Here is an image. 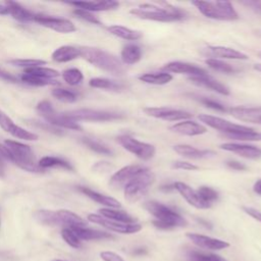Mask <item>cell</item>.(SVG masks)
<instances>
[{"label": "cell", "mask_w": 261, "mask_h": 261, "mask_svg": "<svg viewBox=\"0 0 261 261\" xmlns=\"http://www.w3.org/2000/svg\"><path fill=\"white\" fill-rule=\"evenodd\" d=\"M163 5L164 6H158L155 4L145 3L130 9L129 12L142 19L162 22L182 20L188 16V13L179 7L172 6L168 3H163Z\"/></svg>", "instance_id": "6da1fadb"}, {"label": "cell", "mask_w": 261, "mask_h": 261, "mask_svg": "<svg viewBox=\"0 0 261 261\" xmlns=\"http://www.w3.org/2000/svg\"><path fill=\"white\" fill-rule=\"evenodd\" d=\"M81 56L94 66L114 75H122L125 66L115 55L93 47H81Z\"/></svg>", "instance_id": "7a4b0ae2"}, {"label": "cell", "mask_w": 261, "mask_h": 261, "mask_svg": "<svg viewBox=\"0 0 261 261\" xmlns=\"http://www.w3.org/2000/svg\"><path fill=\"white\" fill-rule=\"evenodd\" d=\"M144 208L152 214L155 219L153 225L159 229H172L187 225V220L172 208L157 201H148L144 203Z\"/></svg>", "instance_id": "3957f363"}, {"label": "cell", "mask_w": 261, "mask_h": 261, "mask_svg": "<svg viewBox=\"0 0 261 261\" xmlns=\"http://www.w3.org/2000/svg\"><path fill=\"white\" fill-rule=\"evenodd\" d=\"M4 145L11 154V162H13L15 165L30 172L44 171V169H42L38 163L35 162L34 153L30 146L12 140H6Z\"/></svg>", "instance_id": "277c9868"}, {"label": "cell", "mask_w": 261, "mask_h": 261, "mask_svg": "<svg viewBox=\"0 0 261 261\" xmlns=\"http://www.w3.org/2000/svg\"><path fill=\"white\" fill-rule=\"evenodd\" d=\"M155 180V174L147 167H144L136 174L124 187V199L128 203L140 201L149 191V188Z\"/></svg>", "instance_id": "5b68a950"}, {"label": "cell", "mask_w": 261, "mask_h": 261, "mask_svg": "<svg viewBox=\"0 0 261 261\" xmlns=\"http://www.w3.org/2000/svg\"><path fill=\"white\" fill-rule=\"evenodd\" d=\"M192 4L209 18L218 20H234L239 18L237 11L228 1H193Z\"/></svg>", "instance_id": "8992f818"}, {"label": "cell", "mask_w": 261, "mask_h": 261, "mask_svg": "<svg viewBox=\"0 0 261 261\" xmlns=\"http://www.w3.org/2000/svg\"><path fill=\"white\" fill-rule=\"evenodd\" d=\"M63 114L72 121H111L124 117V114L119 112L94 109H76L64 112Z\"/></svg>", "instance_id": "52a82bcc"}, {"label": "cell", "mask_w": 261, "mask_h": 261, "mask_svg": "<svg viewBox=\"0 0 261 261\" xmlns=\"http://www.w3.org/2000/svg\"><path fill=\"white\" fill-rule=\"evenodd\" d=\"M37 110L39 113L47 120L48 123L54 125V126H60L64 128H69L73 130H82V126L75 122L64 116V114L57 113L50 102L48 101H42L37 105Z\"/></svg>", "instance_id": "ba28073f"}, {"label": "cell", "mask_w": 261, "mask_h": 261, "mask_svg": "<svg viewBox=\"0 0 261 261\" xmlns=\"http://www.w3.org/2000/svg\"><path fill=\"white\" fill-rule=\"evenodd\" d=\"M117 142L128 152L136 155L142 160H150L155 155V147L151 144L140 142L129 135H121L117 137Z\"/></svg>", "instance_id": "9c48e42d"}, {"label": "cell", "mask_w": 261, "mask_h": 261, "mask_svg": "<svg viewBox=\"0 0 261 261\" xmlns=\"http://www.w3.org/2000/svg\"><path fill=\"white\" fill-rule=\"evenodd\" d=\"M198 118L207 124L208 126L217 129L223 135H233V134H240V133H246V132H251L254 128L246 126V125H241L237 123H232L226 119L213 116V115H208V114H200Z\"/></svg>", "instance_id": "30bf717a"}, {"label": "cell", "mask_w": 261, "mask_h": 261, "mask_svg": "<svg viewBox=\"0 0 261 261\" xmlns=\"http://www.w3.org/2000/svg\"><path fill=\"white\" fill-rule=\"evenodd\" d=\"M88 220L91 222L97 223L109 230L119 232V233H124V234H130V233H136L142 229V225L140 223H124V222H119L115 220H111L108 218L103 217L102 215L99 214H89L88 215Z\"/></svg>", "instance_id": "8fae6325"}, {"label": "cell", "mask_w": 261, "mask_h": 261, "mask_svg": "<svg viewBox=\"0 0 261 261\" xmlns=\"http://www.w3.org/2000/svg\"><path fill=\"white\" fill-rule=\"evenodd\" d=\"M143 111L149 116L168 121L186 120L192 117V113L186 110L168 107H146L143 109Z\"/></svg>", "instance_id": "7c38bea8"}, {"label": "cell", "mask_w": 261, "mask_h": 261, "mask_svg": "<svg viewBox=\"0 0 261 261\" xmlns=\"http://www.w3.org/2000/svg\"><path fill=\"white\" fill-rule=\"evenodd\" d=\"M33 20L40 23L43 27L49 28L58 33H72L76 31L75 25L70 20L65 18H57L53 16L35 14Z\"/></svg>", "instance_id": "4fadbf2b"}, {"label": "cell", "mask_w": 261, "mask_h": 261, "mask_svg": "<svg viewBox=\"0 0 261 261\" xmlns=\"http://www.w3.org/2000/svg\"><path fill=\"white\" fill-rule=\"evenodd\" d=\"M145 166L142 165H126L116 171L109 180V186L115 190L124 189L130 179L138 174Z\"/></svg>", "instance_id": "5bb4252c"}, {"label": "cell", "mask_w": 261, "mask_h": 261, "mask_svg": "<svg viewBox=\"0 0 261 261\" xmlns=\"http://www.w3.org/2000/svg\"><path fill=\"white\" fill-rule=\"evenodd\" d=\"M0 126L2 129H4L6 133L10 134L14 138L21 139L24 141H36L38 140V135L31 133L19 125L15 124L10 117H8L3 111L0 110Z\"/></svg>", "instance_id": "9a60e30c"}, {"label": "cell", "mask_w": 261, "mask_h": 261, "mask_svg": "<svg viewBox=\"0 0 261 261\" xmlns=\"http://www.w3.org/2000/svg\"><path fill=\"white\" fill-rule=\"evenodd\" d=\"M186 236L197 247L205 249V250H212V251L216 250L217 251V250H222V249H226L229 247V243L219 240V239L211 238L208 236L194 233V232H188Z\"/></svg>", "instance_id": "2e32d148"}, {"label": "cell", "mask_w": 261, "mask_h": 261, "mask_svg": "<svg viewBox=\"0 0 261 261\" xmlns=\"http://www.w3.org/2000/svg\"><path fill=\"white\" fill-rule=\"evenodd\" d=\"M220 149L236 153L247 159H259L261 157V149L247 144H239V143H224L219 146Z\"/></svg>", "instance_id": "e0dca14e"}, {"label": "cell", "mask_w": 261, "mask_h": 261, "mask_svg": "<svg viewBox=\"0 0 261 261\" xmlns=\"http://www.w3.org/2000/svg\"><path fill=\"white\" fill-rule=\"evenodd\" d=\"M193 85H196L198 87H202V88H206L209 89L211 91H214L220 95H224L227 96L229 95V89L221 84L220 82H218L217 80L213 79L211 75L206 74V75H197V76H190L188 79Z\"/></svg>", "instance_id": "ac0fdd59"}, {"label": "cell", "mask_w": 261, "mask_h": 261, "mask_svg": "<svg viewBox=\"0 0 261 261\" xmlns=\"http://www.w3.org/2000/svg\"><path fill=\"white\" fill-rule=\"evenodd\" d=\"M229 113L237 119L246 122L261 124V107H232L228 109Z\"/></svg>", "instance_id": "d6986e66"}, {"label": "cell", "mask_w": 261, "mask_h": 261, "mask_svg": "<svg viewBox=\"0 0 261 261\" xmlns=\"http://www.w3.org/2000/svg\"><path fill=\"white\" fill-rule=\"evenodd\" d=\"M173 188H174V190H176L182 196V198L190 205L194 206L195 208H198V209H208V208H210L207 204H205L201 200L197 191L192 189L187 184L181 182V181H176V182L173 184Z\"/></svg>", "instance_id": "ffe728a7"}, {"label": "cell", "mask_w": 261, "mask_h": 261, "mask_svg": "<svg viewBox=\"0 0 261 261\" xmlns=\"http://www.w3.org/2000/svg\"><path fill=\"white\" fill-rule=\"evenodd\" d=\"M163 69L166 72H174V73H188L191 76L197 75H206L207 71L195 64H191L188 62L181 61H172L163 66Z\"/></svg>", "instance_id": "44dd1931"}, {"label": "cell", "mask_w": 261, "mask_h": 261, "mask_svg": "<svg viewBox=\"0 0 261 261\" xmlns=\"http://www.w3.org/2000/svg\"><path fill=\"white\" fill-rule=\"evenodd\" d=\"M56 225H61L65 227H86L87 221L80 217L77 214L69 210H58L55 211Z\"/></svg>", "instance_id": "7402d4cb"}, {"label": "cell", "mask_w": 261, "mask_h": 261, "mask_svg": "<svg viewBox=\"0 0 261 261\" xmlns=\"http://www.w3.org/2000/svg\"><path fill=\"white\" fill-rule=\"evenodd\" d=\"M169 129L173 133H177L185 136H199L207 132V128L204 125L193 120H182L171 125Z\"/></svg>", "instance_id": "603a6c76"}, {"label": "cell", "mask_w": 261, "mask_h": 261, "mask_svg": "<svg viewBox=\"0 0 261 261\" xmlns=\"http://www.w3.org/2000/svg\"><path fill=\"white\" fill-rule=\"evenodd\" d=\"M206 55H210L213 57H219V58H225V59H248V56L240 52L236 49L224 47V46H208L205 49L204 52Z\"/></svg>", "instance_id": "cb8c5ba5"}, {"label": "cell", "mask_w": 261, "mask_h": 261, "mask_svg": "<svg viewBox=\"0 0 261 261\" xmlns=\"http://www.w3.org/2000/svg\"><path fill=\"white\" fill-rule=\"evenodd\" d=\"M70 5L75 6L76 8L85 9L88 11H105L111 10L118 7L119 3L113 0H105V1H90V2H69Z\"/></svg>", "instance_id": "d4e9b609"}, {"label": "cell", "mask_w": 261, "mask_h": 261, "mask_svg": "<svg viewBox=\"0 0 261 261\" xmlns=\"http://www.w3.org/2000/svg\"><path fill=\"white\" fill-rule=\"evenodd\" d=\"M177 154L192 159H202V158H208L215 155V153L211 150H200L193 146L186 145V144H179L175 145L172 148Z\"/></svg>", "instance_id": "484cf974"}, {"label": "cell", "mask_w": 261, "mask_h": 261, "mask_svg": "<svg viewBox=\"0 0 261 261\" xmlns=\"http://www.w3.org/2000/svg\"><path fill=\"white\" fill-rule=\"evenodd\" d=\"M80 191L83 194H85L86 196H88L90 199H92L93 201H95L101 205H104L107 208H115L116 209V208L120 207V203L112 197L97 193V192H95L89 188H86V187H80Z\"/></svg>", "instance_id": "4316f807"}, {"label": "cell", "mask_w": 261, "mask_h": 261, "mask_svg": "<svg viewBox=\"0 0 261 261\" xmlns=\"http://www.w3.org/2000/svg\"><path fill=\"white\" fill-rule=\"evenodd\" d=\"M81 56L80 48L65 45L60 46L52 53V59L56 62H68Z\"/></svg>", "instance_id": "83f0119b"}, {"label": "cell", "mask_w": 261, "mask_h": 261, "mask_svg": "<svg viewBox=\"0 0 261 261\" xmlns=\"http://www.w3.org/2000/svg\"><path fill=\"white\" fill-rule=\"evenodd\" d=\"M76 237L82 241H91V240H104L112 239L113 237L105 231L97 230L88 227H70Z\"/></svg>", "instance_id": "f1b7e54d"}, {"label": "cell", "mask_w": 261, "mask_h": 261, "mask_svg": "<svg viewBox=\"0 0 261 261\" xmlns=\"http://www.w3.org/2000/svg\"><path fill=\"white\" fill-rule=\"evenodd\" d=\"M120 57L122 63L135 64L142 58V49L136 44H127L122 48Z\"/></svg>", "instance_id": "f546056e"}, {"label": "cell", "mask_w": 261, "mask_h": 261, "mask_svg": "<svg viewBox=\"0 0 261 261\" xmlns=\"http://www.w3.org/2000/svg\"><path fill=\"white\" fill-rule=\"evenodd\" d=\"M8 9V14L12 15L13 18L19 20V21H30L34 19L35 14L29 11L28 9L23 8L20 4L13 2V1H7L5 3Z\"/></svg>", "instance_id": "4dcf8cb0"}, {"label": "cell", "mask_w": 261, "mask_h": 261, "mask_svg": "<svg viewBox=\"0 0 261 261\" xmlns=\"http://www.w3.org/2000/svg\"><path fill=\"white\" fill-rule=\"evenodd\" d=\"M99 213L103 217L111 220L124 223H136V219L133 216H130L129 214L122 210H118L115 208H101L99 209Z\"/></svg>", "instance_id": "1f68e13d"}, {"label": "cell", "mask_w": 261, "mask_h": 261, "mask_svg": "<svg viewBox=\"0 0 261 261\" xmlns=\"http://www.w3.org/2000/svg\"><path fill=\"white\" fill-rule=\"evenodd\" d=\"M108 31L112 35H114L118 38L127 40V41H137V40L141 39L143 36L141 32L135 31V30L122 27V25H110V27H108Z\"/></svg>", "instance_id": "d6a6232c"}, {"label": "cell", "mask_w": 261, "mask_h": 261, "mask_svg": "<svg viewBox=\"0 0 261 261\" xmlns=\"http://www.w3.org/2000/svg\"><path fill=\"white\" fill-rule=\"evenodd\" d=\"M139 80L152 85H165L172 80V75L166 71L160 72H148L139 76Z\"/></svg>", "instance_id": "836d02e7"}, {"label": "cell", "mask_w": 261, "mask_h": 261, "mask_svg": "<svg viewBox=\"0 0 261 261\" xmlns=\"http://www.w3.org/2000/svg\"><path fill=\"white\" fill-rule=\"evenodd\" d=\"M89 85L92 88L104 89L109 91H121L124 88L122 84L106 77H93L90 80Z\"/></svg>", "instance_id": "e575fe53"}, {"label": "cell", "mask_w": 261, "mask_h": 261, "mask_svg": "<svg viewBox=\"0 0 261 261\" xmlns=\"http://www.w3.org/2000/svg\"><path fill=\"white\" fill-rule=\"evenodd\" d=\"M38 165L42 168H49V167H60L64 168L66 170H73V166L66 160L59 158V157H54V156H45L42 159H40Z\"/></svg>", "instance_id": "d590c367"}, {"label": "cell", "mask_w": 261, "mask_h": 261, "mask_svg": "<svg viewBox=\"0 0 261 261\" xmlns=\"http://www.w3.org/2000/svg\"><path fill=\"white\" fill-rule=\"evenodd\" d=\"M20 80L21 82L31 85V86H36V87H43V86H48V85H57L58 82H56L55 80H49V79H45L33 73H29V72H24L20 75Z\"/></svg>", "instance_id": "8d00e7d4"}, {"label": "cell", "mask_w": 261, "mask_h": 261, "mask_svg": "<svg viewBox=\"0 0 261 261\" xmlns=\"http://www.w3.org/2000/svg\"><path fill=\"white\" fill-rule=\"evenodd\" d=\"M197 193L199 195V197L201 198V200L207 204L209 207L212 206V204L218 200L219 198V195L218 193L213 189V188H210V187H207V186H202L200 187L198 190H197Z\"/></svg>", "instance_id": "74e56055"}, {"label": "cell", "mask_w": 261, "mask_h": 261, "mask_svg": "<svg viewBox=\"0 0 261 261\" xmlns=\"http://www.w3.org/2000/svg\"><path fill=\"white\" fill-rule=\"evenodd\" d=\"M83 144H85L89 149H91L92 151L99 153V154H103V155H112L113 151L107 147L105 144L96 141L94 139L91 138H83Z\"/></svg>", "instance_id": "f35d334b"}, {"label": "cell", "mask_w": 261, "mask_h": 261, "mask_svg": "<svg viewBox=\"0 0 261 261\" xmlns=\"http://www.w3.org/2000/svg\"><path fill=\"white\" fill-rule=\"evenodd\" d=\"M205 63L212 69L219 71V72H223V73H233L234 71H237V69L231 66L230 64L216 59V58H208L205 60Z\"/></svg>", "instance_id": "ab89813d"}, {"label": "cell", "mask_w": 261, "mask_h": 261, "mask_svg": "<svg viewBox=\"0 0 261 261\" xmlns=\"http://www.w3.org/2000/svg\"><path fill=\"white\" fill-rule=\"evenodd\" d=\"M62 77L65 81V83L70 85V86L80 85L83 82V80H84L83 72L80 69H77V68L65 69L62 72Z\"/></svg>", "instance_id": "60d3db41"}, {"label": "cell", "mask_w": 261, "mask_h": 261, "mask_svg": "<svg viewBox=\"0 0 261 261\" xmlns=\"http://www.w3.org/2000/svg\"><path fill=\"white\" fill-rule=\"evenodd\" d=\"M52 96L55 97L57 100L66 102V103L75 102L77 99V94L75 92H72L66 89H61V88L52 90Z\"/></svg>", "instance_id": "b9f144b4"}, {"label": "cell", "mask_w": 261, "mask_h": 261, "mask_svg": "<svg viewBox=\"0 0 261 261\" xmlns=\"http://www.w3.org/2000/svg\"><path fill=\"white\" fill-rule=\"evenodd\" d=\"M189 261H225L221 257L210 254V253H203L199 251H189L188 252Z\"/></svg>", "instance_id": "7bdbcfd3"}, {"label": "cell", "mask_w": 261, "mask_h": 261, "mask_svg": "<svg viewBox=\"0 0 261 261\" xmlns=\"http://www.w3.org/2000/svg\"><path fill=\"white\" fill-rule=\"evenodd\" d=\"M24 72H29V73H33L45 79H49V80H53L55 77H57L59 75V72L53 68H48V67H44V66H38V67H33V68H27L24 69Z\"/></svg>", "instance_id": "ee69618b"}, {"label": "cell", "mask_w": 261, "mask_h": 261, "mask_svg": "<svg viewBox=\"0 0 261 261\" xmlns=\"http://www.w3.org/2000/svg\"><path fill=\"white\" fill-rule=\"evenodd\" d=\"M7 62L14 66L24 67V69L38 67L46 64V61L41 59H12V60H8Z\"/></svg>", "instance_id": "f6af8a7d"}, {"label": "cell", "mask_w": 261, "mask_h": 261, "mask_svg": "<svg viewBox=\"0 0 261 261\" xmlns=\"http://www.w3.org/2000/svg\"><path fill=\"white\" fill-rule=\"evenodd\" d=\"M223 137L236 140V141H261V133L255 132V129L246 133L233 134V135H223Z\"/></svg>", "instance_id": "bcb514c9"}, {"label": "cell", "mask_w": 261, "mask_h": 261, "mask_svg": "<svg viewBox=\"0 0 261 261\" xmlns=\"http://www.w3.org/2000/svg\"><path fill=\"white\" fill-rule=\"evenodd\" d=\"M61 237L62 239L72 248H75V249H79L82 247V243H81V240L76 237V234L72 231L71 228L69 227H64L62 230H61Z\"/></svg>", "instance_id": "7dc6e473"}, {"label": "cell", "mask_w": 261, "mask_h": 261, "mask_svg": "<svg viewBox=\"0 0 261 261\" xmlns=\"http://www.w3.org/2000/svg\"><path fill=\"white\" fill-rule=\"evenodd\" d=\"M6 161H11V154L5 145L0 144V177L5 175Z\"/></svg>", "instance_id": "c3c4849f"}, {"label": "cell", "mask_w": 261, "mask_h": 261, "mask_svg": "<svg viewBox=\"0 0 261 261\" xmlns=\"http://www.w3.org/2000/svg\"><path fill=\"white\" fill-rule=\"evenodd\" d=\"M73 13H74L77 17H80V18H82V19H84V20H86V21H88V22H91V23H94V24H99V25L102 24L101 21H100L93 13H91V12L88 11V10L81 9V8H75V9L73 10Z\"/></svg>", "instance_id": "681fc988"}, {"label": "cell", "mask_w": 261, "mask_h": 261, "mask_svg": "<svg viewBox=\"0 0 261 261\" xmlns=\"http://www.w3.org/2000/svg\"><path fill=\"white\" fill-rule=\"evenodd\" d=\"M203 105H205L206 107L208 108H211L213 110H216V111H220V112H227L228 109H226L225 106H223L221 103L213 100V99H209V98H206V97H199L198 99Z\"/></svg>", "instance_id": "f907efd6"}, {"label": "cell", "mask_w": 261, "mask_h": 261, "mask_svg": "<svg viewBox=\"0 0 261 261\" xmlns=\"http://www.w3.org/2000/svg\"><path fill=\"white\" fill-rule=\"evenodd\" d=\"M242 5L246 6L247 8H250L255 13L261 15V1L258 0H245L240 2Z\"/></svg>", "instance_id": "816d5d0a"}, {"label": "cell", "mask_w": 261, "mask_h": 261, "mask_svg": "<svg viewBox=\"0 0 261 261\" xmlns=\"http://www.w3.org/2000/svg\"><path fill=\"white\" fill-rule=\"evenodd\" d=\"M172 167L175 169H184V170H197L199 167L193 163L187 162V161H181L177 160L172 163Z\"/></svg>", "instance_id": "f5cc1de1"}, {"label": "cell", "mask_w": 261, "mask_h": 261, "mask_svg": "<svg viewBox=\"0 0 261 261\" xmlns=\"http://www.w3.org/2000/svg\"><path fill=\"white\" fill-rule=\"evenodd\" d=\"M100 257L103 261H125L120 255L110 252V251H103L100 253Z\"/></svg>", "instance_id": "db71d44e"}, {"label": "cell", "mask_w": 261, "mask_h": 261, "mask_svg": "<svg viewBox=\"0 0 261 261\" xmlns=\"http://www.w3.org/2000/svg\"><path fill=\"white\" fill-rule=\"evenodd\" d=\"M34 124L37 125L38 127H41L43 128L44 130H47V132H50V133H53L55 135H62V132L57 128L56 126L48 123V122H40V121H34Z\"/></svg>", "instance_id": "11a10c76"}, {"label": "cell", "mask_w": 261, "mask_h": 261, "mask_svg": "<svg viewBox=\"0 0 261 261\" xmlns=\"http://www.w3.org/2000/svg\"><path fill=\"white\" fill-rule=\"evenodd\" d=\"M243 210L244 212H246L248 215H250L251 217H253L255 220L261 222V212L255 208H252V207H247V206H244L243 207Z\"/></svg>", "instance_id": "9f6ffc18"}, {"label": "cell", "mask_w": 261, "mask_h": 261, "mask_svg": "<svg viewBox=\"0 0 261 261\" xmlns=\"http://www.w3.org/2000/svg\"><path fill=\"white\" fill-rule=\"evenodd\" d=\"M0 79L3 80V81H6V82H9V83H17L18 80L15 75H13L12 73L0 68Z\"/></svg>", "instance_id": "6f0895ef"}, {"label": "cell", "mask_w": 261, "mask_h": 261, "mask_svg": "<svg viewBox=\"0 0 261 261\" xmlns=\"http://www.w3.org/2000/svg\"><path fill=\"white\" fill-rule=\"evenodd\" d=\"M226 165L233 169V170H238V171H243V170H246L247 169V166L242 163V162H239V161H236V160H229L226 162Z\"/></svg>", "instance_id": "680465c9"}, {"label": "cell", "mask_w": 261, "mask_h": 261, "mask_svg": "<svg viewBox=\"0 0 261 261\" xmlns=\"http://www.w3.org/2000/svg\"><path fill=\"white\" fill-rule=\"evenodd\" d=\"M253 191H254L256 194H258V195L261 196V179H258V180L254 184V186H253Z\"/></svg>", "instance_id": "91938a15"}, {"label": "cell", "mask_w": 261, "mask_h": 261, "mask_svg": "<svg viewBox=\"0 0 261 261\" xmlns=\"http://www.w3.org/2000/svg\"><path fill=\"white\" fill-rule=\"evenodd\" d=\"M147 253V250L145 248H138L136 249L135 251L132 252L133 255H143V254H146Z\"/></svg>", "instance_id": "94428289"}, {"label": "cell", "mask_w": 261, "mask_h": 261, "mask_svg": "<svg viewBox=\"0 0 261 261\" xmlns=\"http://www.w3.org/2000/svg\"><path fill=\"white\" fill-rule=\"evenodd\" d=\"M0 14H8V9L5 4H0Z\"/></svg>", "instance_id": "6125c7cd"}, {"label": "cell", "mask_w": 261, "mask_h": 261, "mask_svg": "<svg viewBox=\"0 0 261 261\" xmlns=\"http://www.w3.org/2000/svg\"><path fill=\"white\" fill-rule=\"evenodd\" d=\"M254 69H256V70L261 72V64H255L254 65Z\"/></svg>", "instance_id": "be15d7a7"}, {"label": "cell", "mask_w": 261, "mask_h": 261, "mask_svg": "<svg viewBox=\"0 0 261 261\" xmlns=\"http://www.w3.org/2000/svg\"><path fill=\"white\" fill-rule=\"evenodd\" d=\"M52 261H65V260H60V259H54V260H52Z\"/></svg>", "instance_id": "e7e4bbea"}, {"label": "cell", "mask_w": 261, "mask_h": 261, "mask_svg": "<svg viewBox=\"0 0 261 261\" xmlns=\"http://www.w3.org/2000/svg\"><path fill=\"white\" fill-rule=\"evenodd\" d=\"M258 56L261 58V51H260V52H258Z\"/></svg>", "instance_id": "03108f58"}, {"label": "cell", "mask_w": 261, "mask_h": 261, "mask_svg": "<svg viewBox=\"0 0 261 261\" xmlns=\"http://www.w3.org/2000/svg\"><path fill=\"white\" fill-rule=\"evenodd\" d=\"M0 224H1V221H0Z\"/></svg>", "instance_id": "003e7915"}]
</instances>
